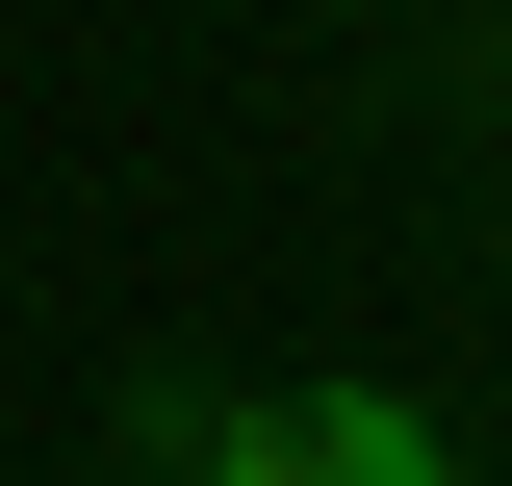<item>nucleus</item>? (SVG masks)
<instances>
[{"instance_id": "1", "label": "nucleus", "mask_w": 512, "mask_h": 486, "mask_svg": "<svg viewBox=\"0 0 512 486\" xmlns=\"http://www.w3.org/2000/svg\"><path fill=\"white\" fill-rule=\"evenodd\" d=\"M461 435L410 384H308V410H231V486H436Z\"/></svg>"}]
</instances>
